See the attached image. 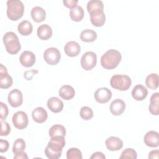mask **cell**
<instances>
[{
    "mask_svg": "<svg viewBox=\"0 0 159 159\" xmlns=\"http://www.w3.org/2000/svg\"><path fill=\"white\" fill-rule=\"evenodd\" d=\"M65 145L64 136L55 135L51 137L45 149V155L50 159H58L61 155L62 149Z\"/></svg>",
    "mask_w": 159,
    "mask_h": 159,
    "instance_id": "cell-1",
    "label": "cell"
},
{
    "mask_svg": "<svg viewBox=\"0 0 159 159\" xmlns=\"http://www.w3.org/2000/svg\"><path fill=\"white\" fill-rule=\"evenodd\" d=\"M122 59L121 53L114 49L108 50L101 58V65L107 70L116 68Z\"/></svg>",
    "mask_w": 159,
    "mask_h": 159,
    "instance_id": "cell-2",
    "label": "cell"
},
{
    "mask_svg": "<svg viewBox=\"0 0 159 159\" xmlns=\"http://www.w3.org/2000/svg\"><path fill=\"white\" fill-rule=\"evenodd\" d=\"M7 16L13 21L21 18L24 12V4L19 0H9L7 1Z\"/></svg>",
    "mask_w": 159,
    "mask_h": 159,
    "instance_id": "cell-3",
    "label": "cell"
},
{
    "mask_svg": "<svg viewBox=\"0 0 159 159\" xmlns=\"http://www.w3.org/2000/svg\"><path fill=\"white\" fill-rule=\"evenodd\" d=\"M2 40L6 47V50L9 53L14 55L20 51L21 48V45L19 42L18 37L14 32H6L4 35Z\"/></svg>",
    "mask_w": 159,
    "mask_h": 159,
    "instance_id": "cell-4",
    "label": "cell"
},
{
    "mask_svg": "<svg viewBox=\"0 0 159 159\" xmlns=\"http://www.w3.org/2000/svg\"><path fill=\"white\" fill-rule=\"evenodd\" d=\"M111 86L119 91H126L131 86L132 81L130 78L125 75H114L110 80Z\"/></svg>",
    "mask_w": 159,
    "mask_h": 159,
    "instance_id": "cell-5",
    "label": "cell"
},
{
    "mask_svg": "<svg viewBox=\"0 0 159 159\" xmlns=\"http://www.w3.org/2000/svg\"><path fill=\"white\" fill-rule=\"evenodd\" d=\"M96 63L97 55L93 52H86L81 58V65L86 71L92 70L96 66Z\"/></svg>",
    "mask_w": 159,
    "mask_h": 159,
    "instance_id": "cell-6",
    "label": "cell"
},
{
    "mask_svg": "<svg viewBox=\"0 0 159 159\" xmlns=\"http://www.w3.org/2000/svg\"><path fill=\"white\" fill-rule=\"evenodd\" d=\"M44 60L50 65H57L61 58V54L59 50L55 47L47 48L43 53Z\"/></svg>",
    "mask_w": 159,
    "mask_h": 159,
    "instance_id": "cell-7",
    "label": "cell"
},
{
    "mask_svg": "<svg viewBox=\"0 0 159 159\" xmlns=\"http://www.w3.org/2000/svg\"><path fill=\"white\" fill-rule=\"evenodd\" d=\"M12 122L14 127L22 130L27 127L29 119L27 114L24 111H17L12 116Z\"/></svg>",
    "mask_w": 159,
    "mask_h": 159,
    "instance_id": "cell-8",
    "label": "cell"
},
{
    "mask_svg": "<svg viewBox=\"0 0 159 159\" xmlns=\"http://www.w3.org/2000/svg\"><path fill=\"white\" fill-rule=\"evenodd\" d=\"M8 102L13 107H17L22 105L23 102V95L18 89H14L8 94Z\"/></svg>",
    "mask_w": 159,
    "mask_h": 159,
    "instance_id": "cell-9",
    "label": "cell"
},
{
    "mask_svg": "<svg viewBox=\"0 0 159 159\" xmlns=\"http://www.w3.org/2000/svg\"><path fill=\"white\" fill-rule=\"evenodd\" d=\"M112 98V92L107 88L102 87L96 89L94 93L96 101L101 104L107 102Z\"/></svg>",
    "mask_w": 159,
    "mask_h": 159,
    "instance_id": "cell-10",
    "label": "cell"
},
{
    "mask_svg": "<svg viewBox=\"0 0 159 159\" xmlns=\"http://www.w3.org/2000/svg\"><path fill=\"white\" fill-rule=\"evenodd\" d=\"M0 88L7 89L12 84V78L7 73V70L2 64H0Z\"/></svg>",
    "mask_w": 159,
    "mask_h": 159,
    "instance_id": "cell-11",
    "label": "cell"
},
{
    "mask_svg": "<svg viewBox=\"0 0 159 159\" xmlns=\"http://www.w3.org/2000/svg\"><path fill=\"white\" fill-rule=\"evenodd\" d=\"M90 20L91 24L96 27L102 26L106 21V16L104 10H98L91 12Z\"/></svg>",
    "mask_w": 159,
    "mask_h": 159,
    "instance_id": "cell-12",
    "label": "cell"
},
{
    "mask_svg": "<svg viewBox=\"0 0 159 159\" xmlns=\"http://www.w3.org/2000/svg\"><path fill=\"white\" fill-rule=\"evenodd\" d=\"M144 143L150 147H157L159 145L158 133L156 131L150 130L146 133L143 138Z\"/></svg>",
    "mask_w": 159,
    "mask_h": 159,
    "instance_id": "cell-13",
    "label": "cell"
},
{
    "mask_svg": "<svg viewBox=\"0 0 159 159\" xmlns=\"http://www.w3.org/2000/svg\"><path fill=\"white\" fill-rule=\"evenodd\" d=\"M35 55L30 51L23 52L20 57L19 61L21 65L25 67H30L35 63Z\"/></svg>",
    "mask_w": 159,
    "mask_h": 159,
    "instance_id": "cell-14",
    "label": "cell"
},
{
    "mask_svg": "<svg viewBox=\"0 0 159 159\" xmlns=\"http://www.w3.org/2000/svg\"><path fill=\"white\" fill-rule=\"evenodd\" d=\"M64 50L66 55L70 57H76L81 52L80 44L75 41L68 42L64 47Z\"/></svg>",
    "mask_w": 159,
    "mask_h": 159,
    "instance_id": "cell-15",
    "label": "cell"
},
{
    "mask_svg": "<svg viewBox=\"0 0 159 159\" xmlns=\"http://www.w3.org/2000/svg\"><path fill=\"white\" fill-rule=\"evenodd\" d=\"M107 148L110 151H117L123 147V142L119 137L111 136L107 138L105 142Z\"/></svg>",
    "mask_w": 159,
    "mask_h": 159,
    "instance_id": "cell-16",
    "label": "cell"
},
{
    "mask_svg": "<svg viewBox=\"0 0 159 159\" xmlns=\"http://www.w3.org/2000/svg\"><path fill=\"white\" fill-rule=\"evenodd\" d=\"M125 109V103L120 99H114L110 105V111L114 116L121 115Z\"/></svg>",
    "mask_w": 159,
    "mask_h": 159,
    "instance_id": "cell-17",
    "label": "cell"
},
{
    "mask_svg": "<svg viewBox=\"0 0 159 159\" xmlns=\"http://www.w3.org/2000/svg\"><path fill=\"white\" fill-rule=\"evenodd\" d=\"M148 94V89L142 84H137L132 91V96L136 101L143 100Z\"/></svg>",
    "mask_w": 159,
    "mask_h": 159,
    "instance_id": "cell-18",
    "label": "cell"
},
{
    "mask_svg": "<svg viewBox=\"0 0 159 159\" xmlns=\"http://www.w3.org/2000/svg\"><path fill=\"white\" fill-rule=\"evenodd\" d=\"M63 102L57 97H52L47 101L48 109L54 113L61 112L63 109Z\"/></svg>",
    "mask_w": 159,
    "mask_h": 159,
    "instance_id": "cell-19",
    "label": "cell"
},
{
    "mask_svg": "<svg viewBox=\"0 0 159 159\" xmlns=\"http://www.w3.org/2000/svg\"><path fill=\"white\" fill-rule=\"evenodd\" d=\"M32 116L35 122L37 123H43L47 119L48 114L44 108L37 107L33 110Z\"/></svg>",
    "mask_w": 159,
    "mask_h": 159,
    "instance_id": "cell-20",
    "label": "cell"
},
{
    "mask_svg": "<svg viewBox=\"0 0 159 159\" xmlns=\"http://www.w3.org/2000/svg\"><path fill=\"white\" fill-rule=\"evenodd\" d=\"M150 112L152 115L158 116L159 114V93H153L150 97L148 107Z\"/></svg>",
    "mask_w": 159,
    "mask_h": 159,
    "instance_id": "cell-21",
    "label": "cell"
},
{
    "mask_svg": "<svg viewBox=\"0 0 159 159\" xmlns=\"http://www.w3.org/2000/svg\"><path fill=\"white\" fill-rule=\"evenodd\" d=\"M32 19L36 22H41L43 21L46 17V12L45 10L40 6L34 7L30 12Z\"/></svg>",
    "mask_w": 159,
    "mask_h": 159,
    "instance_id": "cell-22",
    "label": "cell"
},
{
    "mask_svg": "<svg viewBox=\"0 0 159 159\" xmlns=\"http://www.w3.org/2000/svg\"><path fill=\"white\" fill-rule=\"evenodd\" d=\"M37 36L41 40H48L52 35V29L50 26L47 24H42L37 29Z\"/></svg>",
    "mask_w": 159,
    "mask_h": 159,
    "instance_id": "cell-23",
    "label": "cell"
},
{
    "mask_svg": "<svg viewBox=\"0 0 159 159\" xmlns=\"http://www.w3.org/2000/svg\"><path fill=\"white\" fill-rule=\"evenodd\" d=\"M58 94L62 99L70 100L75 96V91L74 88L70 85H63L59 89Z\"/></svg>",
    "mask_w": 159,
    "mask_h": 159,
    "instance_id": "cell-24",
    "label": "cell"
},
{
    "mask_svg": "<svg viewBox=\"0 0 159 159\" xmlns=\"http://www.w3.org/2000/svg\"><path fill=\"white\" fill-rule=\"evenodd\" d=\"M17 30L21 35H29L32 33L33 30V26L30 22L24 20L19 24Z\"/></svg>",
    "mask_w": 159,
    "mask_h": 159,
    "instance_id": "cell-25",
    "label": "cell"
},
{
    "mask_svg": "<svg viewBox=\"0 0 159 159\" xmlns=\"http://www.w3.org/2000/svg\"><path fill=\"white\" fill-rule=\"evenodd\" d=\"M70 16L73 21H81L84 17L83 8L80 6H76V7L71 9L70 11Z\"/></svg>",
    "mask_w": 159,
    "mask_h": 159,
    "instance_id": "cell-26",
    "label": "cell"
},
{
    "mask_svg": "<svg viewBox=\"0 0 159 159\" xmlns=\"http://www.w3.org/2000/svg\"><path fill=\"white\" fill-rule=\"evenodd\" d=\"M97 39L96 32L92 29H85L80 34V39L85 42H93Z\"/></svg>",
    "mask_w": 159,
    "mask_h": 159,
    "instance_id": "cell-27",
    "label": "cell"
},
{
    "mask_svg": "<svg viewBox=\"0 0 159 159\" xmlns=\"http://www.w3.org/2000/svg\"><path fill=\"white\" fill-rule=\"evenodd\" d=\"M146 86L151 89H157L158 86V75L157 73H151L145 79Z\"/></svg>",
    "mask_w": 159,
    "mask_h": 159,
    "instance_id": "cell-28",
    "label": "cell"
},
{
    "mask_svg": "<svg viewBox=\"0 0 159 159\" xmlns=\"http://www.w3.org/2000/svg\"><path fill=\"white\" fill-rule=\"evenodd\" d=\"M48 134L50 137L55 135H62L65 137L66 135V129L64 126L60 124H55L49 129Z\"/></svg>",
    "mask_w": 159,
    "mask_h": 159,
    "instance_id": "cell-29",
    "label": "cell"
},
{
    "mask_svg": "<svg viewBox=\"0 0 159 159\" xmlns=\"http://www.w3.org/2000/svg\"><path fill=\"white\" fill-rule=\"evenodd\" d=\"M87 10L89 14L95 11L104 10L103 2L100 0H91L87 4Z\"/></svg>",
    "mask_w": 159,
    "mask_h": 159,
    "instance_id": "cell-30",
    "label": "cell"
},
{
    "mask_svg": "<svg viewBox=\"0 0 159 159\" xmlns=\"http://www.w3.org/2000/svg\"><path fill=\"white\" fill-rule=\"evenodd\" d=\"M25 142L22 139H16L13 144L12 147V152L14 154L17 153L19 152H24L25 148Z\"/></svg>",
    "mask_w": 159,
    "mask_h": 159,
    "instance_id": "cell-31",
    "label": "cell"
},
{
    "mask_svg": "<svg viewBox=\"0 0 159 159\" xmlns=\"http://www.w3.org/2000/svg\"><path fill=\"white\" fill-rule=\"evenodd\" d=\"M82 153L77 148H71L66 152L67 159H82Z\"/></svg>",
    "mask_w": 159,
    "mask_h": 159,
    "instance_id": "cell-32",
    "label": "cell"
},
{
    "mask_svg": "<svg viewBox=\"0 0 159 159\" xmlns=\"http://www.w3.org/2000/svg\"><path fill=\"white\" fill-rule=\"evenodd\" d=\"M80 115L83 119L88 120L93 117V111L91 107L88 106H83L80 109Z\"/></svg>",
    "mask_w": 159,
    "mask_h": 159,
    "instance_id": "cell-33",
    "label": "cell"
},
{
    "mask_svg": "<svg viewBox=\"0 0 159 159\" xmlns=\"http://www.w3.org/2000/svg\"><path fill=\"white\" fill-rule=\"evenodd\" d=\"M137 157V154L136 151L132 148H127L122 151L121 155L120 157V159H122V158L136 159Z\"/></svg>",
    "mask_w": 159,
    "mask_h": 159,
    "instance_id": "cell-34",
    "label": "cell"
},
{
    "mask_svg": "<svg viewBox=\"0 0 159 159\" xmlns=\"http://www.w3.org/2000/svg\"><path fill=\"white\" fill-rule=\"evenodd\" d=\"M11 132V126L6 121L1 119V136H6Z\"/></svg>",
    "mask_w": 159,
    "mask_h": 159,
    "instance_id": "cell-35",
    "label": "cell"
},
{
    "mask_svg": "<svg viewBox=\"0 0 159 159\" xmlns=\"http://www.w3.org/2000/svg\"><path fill=\"white\" fill-rule=\"evenodd\" d=\"M0 104H1V113H0L1 119L4 120L7 117L9 113V110L6 104L3 103L2 102H1Z\"/></svg>",
    "mask_w": 159,
    "mask_h": 159,
    "instance_id": "cell-36",
    "label": "cell"
},
{
    "mask_svg": "<svg viewBox=\"0 0 159 159\" xmlns=\"http://www.w3.org/2000/svg\"><path fill=\"white\" fill-rule=\"evenodd\" d=\"M39 73L37 70H27L24 73V77L26 80H31L34 76Z\"/></svg>",
    "mask_w": 159,
    "mask_h": 159,
    "instance_id": "cell-37",
    "label": "cell"
},
{
    "mask_svg": "<svg viewBox=\"0 0 159 159\" xmlns=\"http://www.w3.org/2000/svg\"><path fill=\"white\" fill-rule=\"evenodd\" d=\"M78 1V0H63V2L65 6L68 8L72 9L77 6Z\"/></svg>",
    "mask_w": 159,
    "mask_h": 159,
    "instance_id": "cell-38",
    "label": "cell"
},
{
    "mask_svg": "<svg viewBox=\"0 0 159 159\" xmlns=\"http://www.w3.org/2000/svg\"><path fill=\"white\" fill-rule=\"evenodd\" d=\"M9 147V143L6 140H0V151L1 153H4L7 151Z\"/></svg>",
    "mask_w": 159,
    "mask_h": 159,
    "instance_id": "cell-39",
    "label": "cell"
},
{
    "mask_svg": "<svg viewBox=\"0 0 159 159\" xmlns=\"http://www.w3.org/2000/svg\"><path fill=\"white\" fill-rule=\"evenodd\" d=\"M90 158L91 159H96V158H98V159H105L106 157H105V155L102 152H94L91 156Z\"/></svg>",
    "mask_w": 159,
    "mask_h": 159,
    "instance_id": "cell-40",
    "label": "cell"
},
{
    "mask_svg": "<svg viewBox=\"0 0 159 159\" xmlns=\"http://www.w3.org/2000/svg\"><path fill=\"white\" fill-rule=\"evenodd\" d=\"M14 159H27L28 158V156L27 155L26 153L24 152H19L17 153H16L14 157Z\"/></svg>",
    "mask_w": 159,
    "mask_h": 159,
    "instance_id": "cell-41",
    "label": "cell"
},
{
    "mask_svg": "<svg viewBox=\"0 0 159 159\" xmlns=\"http://www.w3.org/2000/svg\"><path fill=\"white\" fill-rule=\"evenodd\" d=\"M159 157V151L158 150H152L148 155V158H156L158 159Z\"/></svg>",
    "mask_w": 159,
    "mask_h": 159,
    "instance_id": "cell-42",
    "label": "cell"
}]
</instances>
